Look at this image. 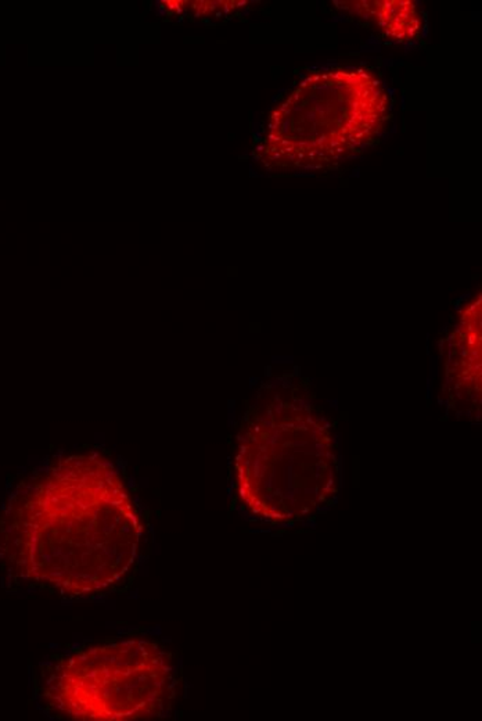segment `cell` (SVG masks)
Wrapping results in <instances>:
<instances>
[{
    "label": "cell",
    "instance_id": "6da1fadb",
    "mask_svg": "<svg viewBox=\"0 0 482 721\" xmlns=\"http://www.w3.org/2000/svg\"><path fill=\"white\" fill-rule=\"evenodd\" d=\"M142 533L116 466L96 452L77 454L11 497L0 518V558L18 578L60 594H101L130 571Z\"/></svg>",
    "mask_w": 482,
    "mask_h": 721
},
{
    "label": "cell",
    "instance_id": "7a4b0ae2",
    "mask_svg": "<svg viewBox=\"0 0 482 721\" xmlns=\"http://www.w3.org/2000/svg\"><path fill=\"white\" fill-rule=\"evenodd\" d=\"M176 688L172 653L160 642L123 640L83 648L49 672L42 696L57 716L78 721L161 717Z\"/></svg>",
    "mask_w": 482,
    "mask_h": 721
}]
</instances>
